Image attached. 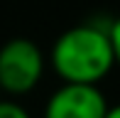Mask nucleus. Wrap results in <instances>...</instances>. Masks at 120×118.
Returning <instances> with one entry per match:
<instances>
[{
    "mask_svg": "<svg viewBox=\"0 0 120 118\" xmlns=\"http://www.w3.org/2000/svg\"><path fill=\"white\" fill-rule=\"evenodd\" d=\"M47 59L37 42L12 37L0 47V91L8 96H25L39 86Z\"/></svg>",
    "mask_w": 120,
    "mask_h": 118,
    "instance_id": "obj_2",
    "label": "nucleus"
},
{
    "mask_svg": "<svg viewBox=\"0 0 120 118\" xmlns=\"http://www.w3.org/2000/svg\"><path fill=\"white\" fill-rule=\"evenodd\" d=\"M105 118H120V103H118V106H108Z\"/></svg>",
    "mask_w": 120,
    "mask_h": 118,
    "instance_id": "obj_6",
    "label": "nucleus"
},
{
    "mask_svg": "<svg viewBox=\"0 0 120 118\" xmlns=\"http://www.w3.org/2000/svg\"><path fill=\"white\" fill-rule=\"evenodd\" d=\"M0 118H32L22 103L10 98H0Z\"/></svg>",
    "mask_w": 120,
    "mask_h": 118,
    "instance_id": "obj_4",
    "label": "nucleus"
},
{
    "mask_svg": "<svg viewBox=\"0 0 120 118\" xmlns=\"http://www.w3.org/2000/svg\"><path fill=\"white\" fill-rule=\"evenodd\" d=\"M108 98L98 84H66L47 98L42 118H105Z\"/></svg>",
    "mask_w": 120,
    "mask_h": 118,
    "instance_id": "obj_3",
    "label": "nucleus"
},
{
    "mask_svg": "<svg viewBox=\"0 0 120 118\" xmlns=\"http://www.w3.org/2000/svg\"><path fill=\"white\" fill-rule=\"evenodd\" d=\"M108 35H110V44H113V54H115V67H120V15L108 25Z\"/></svg>",
    "mask_w": 120,
    "mask_h": 118,
    "instance_id": "obj_5",
    "label": "nucleus"
},
{
    "mask_svg": "<svg viewBox=\"0 0 120 118\" xmlns=\"http://www.w3.org/2000/svg\"><path fill=\"white\" fill-rule=\"evenodd\" d=\"M49 64L66 84H101L115 69L108 27L81 22L64 30L52 44Z\"/></svg>",
    "mask_w": 120,
    "mask_h": 118,
    "instance_id": "obj_1",
    "label": "nucleus"
}]
</instances>
